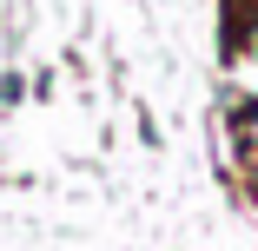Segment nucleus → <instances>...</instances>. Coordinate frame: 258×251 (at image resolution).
<instances>
[{"label": "nucleus", "instance_id": "obj_1", "mask_svg": "<svg viewBox=\"0 0 258 251\" xmlns=\"http://www.w3.org/2000/svg\"><path fill=\"white\" fill-rule=\"evenodd\" d=\"M245 192H251V205H258V152H251V165H245Z\"/></svg>", "mask_w": 258, "mask_h": 251}, {"label": "nucleus", "instance_id": "obj_2", "mask_svg": "<svg viewBox=\"0 0 258 251\" xmlns=\"http://www.w3.org/2000/svg\"><path fill=\"white\" fill-rule=\"evenodd\" d=\"M245 53H251V60H258V20H251V27H245Z\"/></svg>", "mask_w": 258, "mask_h": 251}]
</instances>
